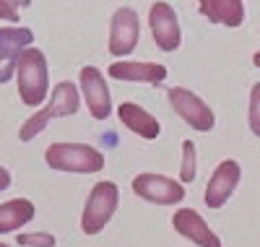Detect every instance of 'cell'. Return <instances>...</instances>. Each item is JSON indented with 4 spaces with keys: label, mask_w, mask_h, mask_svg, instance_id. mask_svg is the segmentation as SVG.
<instances>
[{
    "label": "cell",
    "mask_w": 260,
    "mask_h": 247,
    "mask_svg": "<svg viewBox=\"0 0 260 247\" xmlns=\"http://www.w3.org/2000/svg\"><path fill=\"white\" fill-rule=\"evenodd\" d=\"M16 83H18V97L26 107L39 109L42 102L47 99L50 91V68L47 57L39 47H26L18 55L16 63Z\"/></svg>",
    "instance_id": "1"
},
{
    "label": "cell",
    "mask_w": 260,
    "mask_h": 247,
    "mask_svg": "<svg viewBox=\"0 0 260 247\" xmlns=\"http://www.w3.org/2000/svg\"><path fill=\"white\" fill-rule=\"evenodd\" d=\"M45 162L55 172L94 174L104 169V153L89 143H52L45 151Z\"/></svg>",
    "instance_id": "2"
},
{
    "label": "cell",
    "mask_w": 260,
    "mask_h": 247,
    "mask_svg": "<svg viewBox=\"0 0 260 247\" xmlns=\"http://www.w3.org/2000/svg\"><path fill=\"white\" fill-rule=\"evenodd\" d=\"M117 206H120V188L115 182L104 179V182L94 185L81 211V232L89 237L99 234L110 224V219L117 213Z\"/></svg>",
    "instance_id": "3"
},
{
    "label": "cell",
    "mask_w": 260,
    "mask_h": 247,
    "mask_svg": "<svg viewBox=\"0 0 260 247\" xmlns=\"http://www.w3.org/2000/svg\"><path fill=\"white\" fill-rule=\"evenodd\" d=\"M133 193L141 200L156 206H177L185 200V185L172 177L156 174V172H143L133 177Z\"/></svg>",
    "instance_id": "4"
},
{
    "label": "cell",
    "mask_w": 260,
    "mask_h": 247,
    "mask_svg": "<svg viewBox=\"0 0 260 247\" xmlns=\"http://www.w3.org/2000/svg\"><path fill=\"white\" fill-rule=\"evenodd\" d=\"M169 102H172V109H175L177 115L182 117V122H187L192 130H198V133L213 130V125H216L213 109L198 94H192L190 88L172 86L169 88Z\"/></svg>",
    "instance_id": "5"
},
{
    "label": "cell",
    "mask_w": 260,
    "mask_h": 247,
    "mask_svg": "<svg viewBox=\"0 0 260 247\" xmlns=\"http://www.w3.org/2000/svg\"><path fill=\"white\" fill-rule=\"evenodd\" d=\"M78 86H81V94H83L86 107H89V115L94 120H107L112 115L110 86H107L104 73L96 68V65H83L81 73H78Z\"/></svg>",
    "instance_id": "6"
},
{
    "label": "cell",
    "mask_w": 260,
    "mask_h": 247,
    "mask_svg": "<svg viewBox=\"0 0 260 247\" xmlns=\"http://www.w3.org/2000/svg\"><path fill=\"white\" fill-rule=\"evenodd\" d=\"M138 39H141V18L138 13L122 6L112 13L110 21V55L115 57H127L138 47Z\"/></svg>",
    "instance_id": "7"
},
{
    "label": "cell",
    "mask_w": 260,
    "mask_h": 247,
    "mask_svg": "<svg viewBox=\"0 0 260 247\" xmlns=\"http://www.w3.org/2000/svg\"><path fill=\"white\" fill-rule=\"evenodd\" d=\"M148 26L154 34V42L161 52H175L182 44V29H180V18L169 3L159 0L151 6L148 11Z\"/></svg>",
    "instance_id": "8"
},
{
    "label": "cell",
    "mask_w": 260,
    "mask_h": 247,
    "mask_svg": "<svg viewBox=\"0 0 260 247\" xmlns=\"http://www.w3.org/2000/svg\"><path fill=\"white\" fill-rule=\"evenodd\" d=\"M242 179V167L240 162L234 159H224L219 167L213 169L208 185H206V193H203V200L208 208H221L226 206V200L234 195L237 185H240Z\"/></svg>",
    "instance_id": "9"
},
{
    "label": "cell",
    "mask_w": 260,
    "mask_h": 247,
    "mask_svg": "<svg viewBox=\"0 0 260 247\" xmlns=\"http://www.w3.org/2000/svg\"><path fill=\"white\" fill-rule=\"evenodd\" d=\"M34 32L26 26H3L0 29V83H8L16 73L18 55L31 47Z\"/></svg>",
    "instance_id": "10"
},
{
    "label": "cell",
    "mask_w": 260,
    "mask_h": 247,
    "mask_svg": "<svg viewBox=\"0 0 260 247\" xmlns=\"http://www.w3.org/2000/svg\"><path fill=\"white\" fill-rule=\"evenodd\" d=\"M172 227L180 237L190 239L195 247H224L219 234L208 227V221L192 208H177L175 216H172Z\"/></svg>",
    "instance_id": "11"
},
{
    "label": "cell",
    "mask_w": 260,
    "mask_h": 247,
    "mask_svg": "<svg viewBox=\"0 0 260 247\" xmlns=\"http://www.w3.org/2000/svg\"><path fill=\"white\" fill-rule=\"evenodd\" d=\"M110 78L125 81V83H148L159 86L167 78V65L148 63V60H117L110 65Z\"/></svg>",
    "instance_id": "12"
},
{
    "label": "cell",
    "mask_w": 260,
    "mask_h": 247,
    "mask_svg": "<svg viewBox=\"0 0 260 247\" xmlns=\"http://www.w3.org/2000/svg\"><path fill=\"white\" fill-rule=\"evenodd\" d=\"M117 117H120V122L130 133H136V136H141L146 141H156L159 133H161L159 120L151 115L148 109H143L141 104H136V102H122L120 109H117Z\"/></svg>",
    "instance_id": "13"
},
{
    "label": "cell",
    "mask_w": 260,
    "mask_h": 247,
    "mask_svg": "<svg viewBox=\"0 0 260 247\" xmlns=\"http://www.w3.org/2000/svg\"><path fill=\"white\" fill-rule=\"evenodd\" d=\"M198 8L211 24H224L229 29L242 26L245 21V0H198Z\"/></svg>",
    "instance_id": "14"
},
{
    "label": "cell",
    "mask_w": 260,
    "mask_h": 247,
    "mask_svg": "<svg viewBox=\"0 0 260 247\" xmlns=\"http://www.w3.org/2000/svg\"><path fill=\"white\" fill-rule=\"evenodd\" d=\"M37 208L29 198H13L0 203V234H8L18 227H26L29 221H34Z\"/></svg>",
    "instance_id": "15"
},
{
    "label": "cell",
    "mask_w": 260,
    "mask_h": 247,
    "mask_svg": "<svg viewBox=\"0 0 260 247\" xmlns=\"http://www.w3.org/2000/svg\"><path fill=\"white\" fill-rule=\"evenodd\" d=\"M52 109V117H71L78 112L81 107V97H78V86L73 81H60L52 94H50V104Z\"/></svg>",
    "instance_id": "16"
},
{
    "label": "cell",
    "mask_w": 260,
    "mask_h": 247,
    "mask_svg": "<svg viewBox=\"0 0 260 247\" xmlns=\"http://www.w3.org/2000/svg\"><path fill=\"white\" fill-rule=\"evenodd\" d=\"M50 120H52V109L50 107H39L34 115L21 125V130H18V138L24 141V143H29V141H34L42 130H45L47 125H50Z\"/></svg>",
    "instance_id": "17"
},
{
    "label": "cell",
    "mask_w": 260,
    "mask_h": 247,
    "mask_svg": "<svg viewBox=\"0 0 260 247\" xmlns=\"http://www.w3.org/2000/svg\"><path fill=\"white\" fill-rule=\"evenodd\" d=\"M198 174V148L192 141H182V162H180V182L187 185Z\"/></svg>",
    "instance_id": "18"
},
{
    "label": "cell",
    "mask_w": 260,
    "mask_h": 247,
    "mask_svg": "<svg viewBox=\"0 0 260 247\" xmlns=\"http://www.w3.org/2000/svg\"><path fill=\"white\" fill-rule=\"evenodd\" d=\"M16 242L21 247H55V234L50 232H24V234H18Z\"/></svg>",
    "instance_id": "19"
},
{
    "label": "cell",
    "mask_w": 260,
    "mask_h": 247,
    "mask_svg": "<svg viewBox=\"0 0 260 247\" xmlns=\"http://www.w3.org/2000/svg\"><path fill=\"white\" fill-rule=\"evenodd\" d=\"M247 125H250V130H252V136H257V138H260V81L252 86V91H250Z\"/></svg>",
    "instance_id": "20"
},
{
    "label": "cell",
    "mask_w": 260,
    "mask_h": 247,
    "mask_svg": "<svg viewBox=\"0 0 260 247\" xmlns=\"http://www.w3.org/2000/svg\"><path fill=\"white\" fill-rule=\"evenodd\" d=\"M0 21H8V24L18 26V8L11 6L8 0H0Z\"/></svg>",
    "instance_id": "21"
},
{
    "label": "cell",
    "mask_w": 260,
    "mask_h": 247,
    "mask_svg": "<svg viewBox=\"0 0 260 247\" xmlns=\"http://www.w3.org/2000/svg\"><path fill=\"white\" fill-rule=\"evenodd\" d=\"M11 188V172L6 167H0V193Z\"/></svg>",
    "instance_id": "22"
},
{
    "label": "cell",
    "mask_w": 260,
    "mask_h": 247,
    "mask_svg": "<svg viewBox=\"0 0 260 247\" xmlns=\"http://www.w3.org/2000/svg\"><path fill=\"white\" fill-rule=\"evenodd\" d=\"M11 6H16V8H29L31 6V0H8Z\"/></svg>",
    "instance_id": "23"
},
{
    "label": "cell",
    "mask_w": 260,
    "mask_h": 247,
    "mask_svg": "<svg viewBox=\"0 0 260 247\" xmlns=\"http://www.w3.org/2000/svg\"><path fill=\"white\" fill-rule=\"evenodd\" d=\"M252 65H255V68H260V50L252 55Z\"/></svg>",
    "instance_id": "24"
},
{
    "label": "cell",
    "mask_w": 260,
    "mask_h": 247,
    "mask_svg": "<svg viewBox=\"0 0 260 247\" xmlns=\"http://www.w3.org/2000/svg\"><path fill=\"white\" fill-rule=\"evenodd\" d=\"M0 247H11V244H6V242H0Z\"/></svg>",
    "instance_id": "25"
}]
</instances>
